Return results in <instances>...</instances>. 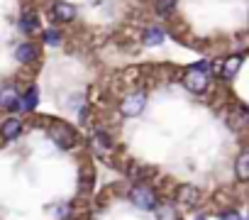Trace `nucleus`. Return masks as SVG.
Listing matches in <instances>:
<instances>
[{
  "label": "nucleus",
  "mask_w": 249,
  "mask_h": 220,
  "mask_svg": "<svg viewBox=\"0 0 249 220\" xmlns=\"http://www.w3.org/2000/svg\"><path fill=\"white\" fill-rule=\"evenodd\" d=\"M234 171H237V176L242 181H249V152H242L239 154V159L234 164Z\"/></svg>",
  "instance_id": "obj_18"
},
{
  "label": "nucleus",
  "mask_w": 249,
  "mask_h": 220,
  "mask_svg": "<svg viewBox=\"0 0 249 220\" xmlns=\"http://www.w3.org/2000/svg\"><path fill=\"white\" fill-rule=\"evenodd\" d=\"M47 135L59 149H73L78 145V132L66 123H52L47 128Z\"/></svg>",
  "instance_id": "obj_1"
},
{
  "label": "nucleus",
  "mask_w": 249,
  "mask_h": 220,
  "mask_svg": "<svg viewBox=\"0 0 249 220\" xmlns=\"http://www.w3.org/2000/svg\"><path fill=\"white\" fill-rule=\"evenodd\" d=\"M157 220H178V210L174 208V203H161L154 208Z\"/></svg>",
  "instance_id": "obj_17"
},
{
  "label": "nucleus",
  "mask_w": 249,
  "mask_h": 220,
  "mask_svg": "<svg viewBox=\"0 0 249 220\" xmlns=\"http://www.w3.org/2000/svg\"><path fill=\"white\" fill-rule=\"evenodd\" d=\"M220 220H239V215H237L234 210H230V213H222V215H220Z\"/></svg>",
  "instance_id": "obj_22"
},
{
  "label": "nucleus",
  "mask_w": 249,
  "mask_h": 220,
  "mask_svg": "<svg viewBox=\"0 0 249 220\" xmlns=\"http://www.w3.org/2000/svg\"><path fill=\"white\" fill-rule=\"evenodd\" d=\"M0 108L8 113H18L20 110V91L18 86H3L0 88Z\"/></svg>",
  "instance_id": "obj_7"
},
{
  "label": "nucleus",
  "mask_w": 249,
  "mask_h": 220,
  "mask_svg": "<svg viewBox=\"0 0 249 220\" xmlns=\"http://www.w3.org/2000/svg\"><path fill=\"white\" fill-rule=\"evenodd\" d=\"M124 176H127L132 183H144L147 179L157 176V169L154 166H144L142 162H130L124 166Z\"/></svg>",
  "instance_id": "obj_5"
},
{
  "label": "nucleus",
  "mask_w": 249,
  "mask_h": 220,
  "mask_svg": "<svg viewBox=\"0 0 249 220\" xmlns=\"http://www.w3.org/2000/svg\"><path fill=\"white\" fill-rule=\"evenodd\" d=\"M208 83H210V73H203L193 66L186 69L183 73V86L191 91V93H205L208 91Z\"/></svg>",
  "instance_id": "obj_4"
},
{
  "label": "nucleus",
  "mask_w": 249,
  "mask_h": 220,
  "mask_svg": "<svg viewBox=\"0 0 249 220\" xmlns=\"http://www.w3.org/2000/svg\"><path fill=\"white\" fill-rule=\"evenodd\" d=\"M93 145H95L98 149H103V152H107V149H112V147H115V142H112L110 132H107V130H103V128H95V130H93Z\"/></svg>",
  "instance_id": "obj_15"
},
{
  "label": "nucleus",
  "mask_w": 249,
  "mask_h": 220,
  "mask_svg": "<svg viewBox=\"0 0 249 220\" xmlns=\"http://www.w3.org/2000/svg\"><path fill=\"white\" fill-rule=\"evenodd\" d=\"M239 66H242V56L234 54V56H227V59L222 61V66L217 69V73H220L225 81H230V78H234V73L239 71Z\"/></svg>",
  "instance_id": "obj_13"
},
{
  "label": "nucleus",
  "mask_w": 249,
  "mask_h": 220,
  "mask_svg": "<svg viewBox=\"0 0 249 220\" xmlns=\"http://www.w3.org/2000/svg\"><path fill=\"white\" fill-rule=\"evenodd\" d=\"M42 42L49 44V47H59V44H61V35H59L54 27H49V30L42 32Z\"/></svg>",
  "instance_id": "obj_21"
},
{
  "label": "nucleus",
  "mask_w": 249,
  "mask_h": 220,
  "mask_svg": "<svg viewBox=\"0 0 249 220\" xmlns=\"http://www.w3.org/2000/svg\"><path fill=\"white\" fill-rule=\"evenodd\" d=\"M127 198H130L137 208H142V210H154V208L159 205V196H157V191L149 188L147 183H132Z\"/></svg>",
  "instance_id": "obj_2"
},
{
  "label": "nucleus",
  "mask_w": 249,
  "mask_h": 220,
  "mask_svg": "<svg viewBox=\"0 0 249 220\" xmlns=\"http://www.w3.org/2000/svg\"><path fill=\"white\" fill-rule=\"evenodd\" d=\"M196 220H205V218H196Z\"/></svg>",
  "instance_id": "obj_23"
},
{
  "label": "nucleus",
  "mask_w": 249,
  "mask_h": 220,
  "mask_svg": "<svg viewBox=\"0 0 249 220\" xmlns=\"http://www.w3.org/2000/svg\"><path fill=\"white\" fill-rule=\"evenodd\" d=\"M164 30L159 27V25H149L147 30H144V35H142V42L147 44V47H159V44H164Z\"/></svg>",
  "instance_id": "obj_14"
},
{
  "label": "nucleus",
  "mask_w": 249,
  "mask_h": 220,
  "mask_svg": "<svg viewBox=\"0 0 249 220\" xmlns=\"http://www.w3.org/2000/svg\"><path fill=\"white\" fill-rule=\"evenodd\" d=\"M154 13L159 18H171L176 13V0H154Z\"/></svg>",
  "instance_id": "obj_16"
},
{
  "label": "nucleus",
  "mask_w": 249,
  "mask_h": 220,
  "mask_svg": "<svg viewBox=\"0 0 249 220\" xmlns=\"http://www.w3.org/2000/svg\"><path fill=\"white\" fill-rule=\"evenodd\" d=\"M20 132H22V120L20 118H8L3 125H0V137H3L5 142H13V140H18L20 137Z\"/></svg>",
  "instance_id": "obj_12"
},
{
  "label": "nucleus",
  "mask_w": 249,
  "mask_h": 220,
  "mask_svg": "<svg viewBox=\"0 0 249 220\" xmlns=\"http://www.w3.org/2000/svg\"><path fill=\"white\" fill-rule=\"evenodd\" d=\"M239 220H242V218H239Z\"/></svg>",
  "instance_id": "obj_24"
},
{
  "label": "nucleus",
  "mask_w": 249,
  "mask_h": 220,
  "mask_svg": "<svg viewBox=\"0 0 249 220\" xmlns=\"http://www.w3.org/2000/svg\"><path fill=\"white\" fill-rule=\"evenodd\" d=\"M15 59H18L20 64H35V61L39 59V44H35V42H22V44H18Z\"/></svg>",
  "instance_id": "obj_9"
},
{
  "label": "nucleus",
  "mask_w": 249,
  "mask_h": 220,
  "mask_svg": "<svg viewBox=\"0 0 249 220\" xmlns=\"http://www.w3.org/2000/svg\"><path fill=\"white\" fill-rule=\"evenodd\" d=\"M39 27H42L39 13H37V10H22V15H20V30H22L25 35H37Z\"/></svg>",
  "instance_id": "obj_10"
},
{
  "label": "nucleus",
  "mask_w": 249,
  "mask_h": 220,
  "mask_svg": "<svg viewBox=\"0 0 249 220\" xmlns=\"http://www.w3.org/2000/svg\"><path fill=\"white\" fill-rule=\"evenodd\" d=\"M39 105V88L37 86H30L25 93H20V110L22 113H35Z\"/></svg>",
  "instance_id": "obj_11"
},
{
  "label": "nucleus",
  "mask_w": 249,
  "mask_h": 220,
  "mask_svg": "<svg viewBox=\"0 0 249 220\" xmlns=\"http://www.w3.org/2000/svg\"><path fill=\"white\" fill-rule=\"evenodd\" d=\"M49 210H52L54 220H69V218H71V203H56V205H52Z\"/></svg>",
  "instance_id": "obj_20"
},
{
  "label": "nucleus",
  "mask_w": 249,
  "mask_h": 220,
  "mask_svg": "<svg viewBox=\"0 0 249 220\" xmlns=\"http://www.w3.org/2000/svg\"><path fill=\"white\" fill-rule=\"evenodd\" d=\"M144 105H147V93L144 91H132V93H127L120 100V115L135 118V115H140L144 110Z\"/></svg>",
  "instance_id": "obj_3"
},
{
  "label": "nucleus",
  "mask_w": 249,
  "mask_h": 220,
  "mask_svg": "<svg viewBox=\"0 0 249 220\" xmlns=\"http://www.w3.org/2000/svg\"><path fill=\"white\" fill-rule=\"evenodd\" d=\"M76 5L66 3V0H56V3L52 5V20L54 22H61V25H69L76 20Z\"/></svg>",
  "instance_id": "obj_6"
},
{
  "label": "nucleus",
  "mask_w": 249,
  "mask_h": 220,
  "mask_svg": "<svg viewBox=\"0 0 249 220\" xmlns=\"http://www.w3.org/2000/svg\"><path fill=\"white\" fill-rule=\"evenodd\" d=\"M78 179H81V191H83V193H86V191H90V188H93V181H95V169L83 166Z\"/></svg>",
  "instance_id": "obj_19"
},
{
  "label": "nucleus",
  "mask_w": 249,
  "mask_h": 220,
  "mask_svg": "<svg viewBox=\"0 0 249 220\" xmlns=\"http://www.w3.org/2000/svg\"><path fill=\"white\" fill-rule=\"evenodd\" d=\"M176 201H178L181 205H186V208H193V205H198V201H200V191H198L193 183H181V186L176 188Z\"/></svg>",
  "instance_id": "obj_8"
}]
</instances>
